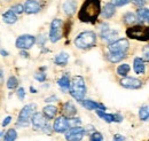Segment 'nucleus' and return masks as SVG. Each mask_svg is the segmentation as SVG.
<instances>
[{"label": "nucleus", "mask_w": 149, "mask_h": 141, "mask_svg": "<svg viewBox=\"0 0 149 141\" xmlns=\"http://www.w3.org/2000/svg\"><path fill=\"white\" fill-rule=\"evenodd\" d=\"M31 124H32L33 128H36V130H44L48 125L47 118L45 117V115L42 112H35L31 117Z\"/></svg>", "instance_id": "nucleus-11"}, {"label": "nucleus", "mask_w": 149, "mask_h": 141, "mask_svg": "<svg viewBox=\"0 0 149 141\" xmlns=\"http://www.w3.org/2000/svg\"><path fill=\"white\" fill-rule=\"evenodd\" d=\"M36 44V37L31 35H22L17 37L16 41H15V46L19 50H30L33 45Z\"/></svg>", "instance_id": "nucleus-8"}, {"label": "nucleus", "mask_w": 149, "mask_h": 141, "mask_svg": "<svg viewBox=\"0 0 149 141\" xmlns=\"http://www.w3.org/2000/svg\"><path fill=\"white\" fill-rule=\"evenodd\" d=\"M139 117L141 121H148L149 119V107L148 106H143L140 108L139 110Z\"/></svg>", "instance_id": "nucleus-30"}, {"label": "nucleus", "mask_w": 149, "mask_h": 141, "mask_svg": "<svg viewBox=\"0 0 149 141\" xmlns=\"http://www.w3.org/2000/svg\"><path fill=\"white\" fill-rule=\"evenodd\" d=\"M120 85L123 87L129 88V89H138L142 86V82L138 78H132V77H123L120 79Z\"/></svg>", "instance_id": "nucleus-13"}, {"label": "nucleus", "mask_w": 149, "mask_h": 141, "mask_svg": "<svg viewBox=\"0 0 149 141\" xmlns=\"http://www.w3.org/2000/svg\"><path fill=\"white\" fill-rule=\"evenodd\" d=\"M117 36H118V32L116 30H110L107 24L102 25V28H101V38H102V40L111 44L115 40H117Z\"/></svg>", "instance_id": "nucleus-12"}, {"label": "nucleus", "mask_w": 149, "mask_h": 141, "mask_svg": "<svg viewBox=\"0 0 149 141\" xmlns=\"http://www.w3.org/2000/svg\"><path fill=\"white\" fill-rule=\"evenodd\" d=\"M35 110H36V105H33V103L23 107L22 110L19 111V117H17V126H23V127L28 126L32 115L35 114Z\"/></svg>", "instance_id": "nucleus-5"}, {"label": "nucleus", "mask_w": 149, "mask_h": 141, "mask_svg": "<svg viewBox=\"0 0 149 141\" xmlns=\"http://www.w3.org/2000/svg\"><path fill=\"white\" fill-rule=\"evenodd\" d=\"M3 82V75H2V72L0 71V84Z\"/></svg>", "instance_id": "nucleus-46"}, {"label": "nucleus", "mask_w": 149, "mask_h": 141, "mask_svg": "<svg viewBox=\"0 0 149 141\" xmlns=\"http://www.w3.org/2000/svg\"><path fill=\"white\" fill-rule=\"evenodd\" d=\"M68 61H69V54L65 53V52H61L55 56L54 59V62H55L56 66L58 67H64L68 64Z\"/></svg>", "instance_id": "nucleus-20"}, {"label": "nucleus", "mask_w": 149, "mask_h": 141, "mask_svg": "<svg viewBox=\"0 0 149 141\" xmlns=\"http://www.w3.org/2000/svg\"><path fill=\"white\" fill-rule=\"evenodd\" d=\"M132 1L134 2V5H136V6H139V7L145 6V3H146V0H132Z\"/></svg>", "instance_id": "nucleus-42"}, {"label": "nucleus", "mask_w": 149, "mask_h": 141, "mask_svg": "<svg viewBox=\"0 0 149 141\" xmlns=\"http://www.w3.org/2000/svg\"><path fill=\"white\" fill-rule=\"evenodd\" d=\"M130 66L127 64V63H124V64H120V66H118V68H117V75H119V76H122V77H126L127 76V73L130 72Z\"/></svg>", "instance_id": "nucleus-29"}, {"label": "nucleus", "mask_w": 149, "mask_h": 141, "mask_svg": "<svg viewBox=\"0 0 149 141\" xmlns=\"http://www.w3.org/2000/svg\"><path fill=\"white\" fill-rule=\"evenodd\" d=\"M77 9V1L76 0H67L63 3V10L68 16H71Z\"/></svg>", "instance_id": "nucleus-19"}, {"label": "nucleus", "mask_w": 149, "mask_h": 141, "mask_svg": "<svg viewBox=\"0 0 149 141\" xmlns=\"http://www.w3.org/2000/svg\"><path fill=\"white\" fill-rule=\"evenodd\" d=\"M30 91H31V93H37V89L35 87H32V86L30 87Z\"/></svg>", "instance_id": "nucleus-47"}, {"label": "nucleus", "mask_w": 149, "mask_h": 141, "mask_svg": "<svg viewBox=\"0 0 149 141\" xmlns=\"http://www.w3.org/2000/svg\"><path fill=\"white\" fill-rule=\"evenodd\" d=\"M0 54H1L2 56H8V52H7V51H5V50H2V48L0 50Z\"/></svg>", "instance_id": "nucleus-44"}, {"label": "nucleus", "mask_w": 149, "mask_h": 141, "mask_svg": "<svg viewBox=\"0 0 149 141\" xmlns=\"http://www.w3.org/2000/svg\"><path fill=\"white\" fill-rule=\"evenodd\" d=\"M42 114L47 119H53L57 114V108L55 106H46L42 109Z\"/></svg>", "instance_id": "nucleus-23"}, {"label": "nucleus", "mask_w": 149, "mask_h": 141, "mask_svg": "<svg viewBox=\"0 0 149 141\" xmlns=\"http://www.w3.org/2000/svg\"><path fill=\"white\" fill-rule=\"evenodd\" d=\"M131 0H111V3L115 7H122L126 3H129Z\"/></svg>", "instance_id": "nucleus-35"}, {"label": "nucleus", "mask_w": 149, "mask_h": 141, "mask_svg": "<svg viewBox=\"0 0 149 141\" xmlns=\"http://www.w3.org/2000/svg\"><path fill=\"white\" fill-rule=\"evenodd\" d=\"M16 95H17V98H19V100H24V98H25V89L23 87H19L17 89V92H16Z\"/></svg>", "instance_id": "nucleus-37"}, {"label": "nucleus", "mask_w": 149, "mask_h": 141, "mask_svg": "<svg viewBox=\"0 0 149 141\" xmlns=\"http://www.w3.org/2000/svg\"><path fill=\"white\" fill-rule=\"evenodd\" d=\"M95 111H96V115H97L101 119H103L104 122H107V123H112V122H115L113 114H106L103 110H95Z\"/></svg>", "instance_id": "nucleus-25"}, {"label": "nucleus", "mask_w": 149, "mask_h": 141, "mask_svg": "<svg viewBox=\"0 0 149 141\" xmlns=\"http://www.w3.org/2000/svg\"><path fill=\"white\" fill-rule=\"evenodd\" d=\"M136 15H138V17H139L140 21L149 23V9L148 8H140V9H138Z\"/></svg>", "instance_id": "nucleus-26"}, {"label": "nucleus", "mask_w": 149, "mask_h": 141, "mask_svg": "<svg viewBox=\"0 0 149 141\" xmlns=\"http://www.w3.org/2000/svg\"><path fill=\"white\" fill-rule=\"evenodd\" d=\"M142 53H143V60L147 61V62H149V44L147 45V46L143 47Z\"/></svg>", "instance_id": "nucleus-38"}, {"label": "nucleus", "mask_w": 149, "mask_h": 141, "mask_svg": "<svg viewBox=\"0 0 149 141\" xmlns=\"http://www.w3.org/2000/svg\"><path fill=\"white\" fill-rule=\"evenodd\" d=\"M10 9H12L15 14H22V13L24 12V6L21 5V3H16V5H14Z\"/></svg>", "instance_id": "nucleus-33"}, {"label": "nucleus", "mask_w": 149, "mask_h": 141, "mask_svg": "<svg viewBox=\"0 0 149 141\" xmlns=\"http://www.w3.org/2000/svg\"><path fill=\"white\" fill-rule=\"evenodd\" d=\"M123 18H124V23L125 24H129V25H132V24L135 25V23L139 21L138 15H134L133 13H126Z\"/></svg>", "instance_id": "nucleus-27"}, {"label": "nucleus", "mask_w": 149, "mask_h": 141, "mask_svg": "<svg viewBox=\"0 0 149 141\" xmlns=\"http://www.w3.org/2000/svg\"><path fill=\"white\" fill-rule=\"evenodd\" d=\"M10 122H12V117H10V116H7V117L3 119V122H2L1 125H2V127H6V126L10 123Z\"/></svg>", "instance_id": "nucleus-40"}, {"label": "nucleus", "mask_w": 149, "mask_h": 141, "mask_svg": "<svg viewBox=\"0 0 149 141\" xmlns=\"http://www.w3.org/2000/svg\"><path fill=\"white\" fill-rule=\"evenodd\" d=\"M116 13V7L112 5L111 2L110 3H107L103 9L101 10V15L103 16V18H111Z\"/></svg>", "instance_id": "nucleus-21"}, {"label": "nucleus", "mask_w": 149, "mask_h": 141, "mask_svg": "<svg viewBox=\"0 0 149 141\" xmlns=\"http://www.w3.org/2000/svg\"><path fill=\"white\" fill-rule=\"evenodd\" d=\"M126 54L127 53H108L107 59L111 63H117V62H120L122 60H124L126 57Z\"/></svg>", "instance_id": "nucleus-24"}, {"label": "nucleus", "mask_w": 149, "mask_h": 141, "mask_svg": "<svg viewBox=\"0 0 149 141\" xmlns=\"http://www.w3.org/2000/svg\"><path fill=\"white\" fill-rule=\"evenodd\" d=\"M71 96L74 100H77L78 102H81L83 100H85V95L87 92L86 88V84L85 80L81 76H74L71 79V85H70V89H69Z\"/></svg>", "instance_id": "nucleus-2"}, {"label": "nucleus", "mask_w": 149, "mask_h": 141, "mask_svg": "<svg viewBox=\"0 0 149 141\" xmlns=\"http://www.w3.org/2000/svg\"><path fill=\"white\" fill-rule=\"evenodd\" d=\"M21 56H23V57H28L29 54L26 53V52H24V50H22V51H21Z\"/></svg>", "instance_id": "nucleus-45"}, {"label": "nucleus", "mask_w": 149, "mask_h": 141, "mask_svg": "<svg viewBox=\"0 0 149 141\" xmlns=\"http://www.w3.org/2000/svg\"><path fill=\"white\" fill-rule=\"evenodd\" d=\"M100 14V0H85L79 9L78 18L84 23H95Z\"/></svg>", "instance_id": "nucleus-1"}, {"label": "nucleus", "mask_w": 149, "mask_h": 141, "mask_svg": "<svg viewBox=\"0 0 149 141\" xmlns=\"http://www.w3.org/2000/svg\"><path fill=\"white\" fill-rule=\"evenodd\" d=\"M41 10V3L39 0H26L24 3V12L26 14H37Z\"/></svg>", "instance_id": "nucleus-14"}, {"label": "nucleus", "mask_w": 149, "mask_h": 141, "mask_svg": "<svg viewBox=\"0 0 149 141\" xmlns=\"http://www.w3.org/2000/svg\"><path fill=\"white\" fill-rule=\"evenodd\" d=\"M133 69L136 75H143L146 71L145 60H142L141 57H135L133 60Z\"/></svg>", "instance_id": "nucleus-17"}, {"label": "nucleus", "mask_w": 149, "mask_h": 141, "mask_svg": "<svg viewBox=\"0 0 149 141\" xmlns=\"http://www.w3.org/2000/svg\"><path fill=\"white\" fill-rule=\"evenodd\" d=\"M62 111H63V114H64V116L65 117H74V115L77 114V109H76V107L72 102H70V101H68V102H65L63 107H62Z\"/></svg>", "instance_id": "nucleus-18"}, {"label": "nucleus", "mask_w": 149, "mask_h": 141, "mask_svg": "<svg viewBox=\"0 0 149 141\" xmlns=\"http://www.w3.org/2000/svg\"><path fill=\"white\" fill-rule=\"evenodd\" d=\"M35 79L40 82V83H44L46 80V73L45 72H38L35 75Z\"/></svg>", "instance_id": "nucleus-36"}, {"label": "nucleus", "mask_w": 149, "mask_h": 141, "mask_svg": "<svg viewBox=\"0 0 149 141\" xmlns=\"http://www.w3.org/2000/svg\"><path fill=\"white\" fill-rule=\"evenodd\" d=\"M113 118H115V122L116 123H120L123 121V116L119 115V114H113Z\"/></svg>", "instance_id": "nucleus-41"}, {"label": "nucleus", "mask_w": 149, "mask_h": 141, "mask_svg": "<svg viewBox=\"0 0 149 141\" xmlns=\"http://www.w3.org/2000/svg\"><path fill=\"white\" fill-rule=\"evenodd\" d=\"M57 85H58V87L62 89V92H64V93L69 92L70 85H71V80L69 78V75L64 73L63 76H61V78L57 80Z\"/></svg>", "instance_id": "nucleus-16"}, {"label": "nucleus", "mask_w": 149, "mask_h": 141, "mask_svg": "<svg viewBox=\"0 0 149 141\" xmlns=\"http://www.w3.org/2000/svg\"><path fill=\"white\" fill-rule=\"evenodd\" d=\"M80 124H81L80 118H77V117H70V118H69V125H70V127L80 126Z\"/></svg>", "instance_id": "nucleus-34"}, {"label": "nucleus", "mask_w": 149, "mask_h": 141, "mask_svg": "<svg viewBox=\"0 0 149 141\" xmlns=\"http://www.w3.org/2000/svg\"><path fill=\"white\" fill-rule=\"evenodd\" d=\"M85 128L80 126H74L70 127L65 132V140L67 141H81L85 135Z\"/></svg>", "instance_id": "nucleus-9"}, {"label": "nucleus", "mask_w": 149, "mask_h": 141, "mask_svg": "<svg viewBox=\"0 0 149 141\" xmlns=\"http://www.w3.org/2000/svg\"><path fill=\"white\" fill-rule=\"evenodd\" d=\"M17 139V132H16V130L15 128H9L6 133H5V135H3V141H15Z\"/></svg>", "instance_id": "nucleus-28"}, {"label": "nucleus", "mask_w": 149, "mask_h": 141, "mask_svg": "<svg viewBox=\"0 0 149 141\" xmlns=\"http://www.w3.org/2000/svg\"><path fill=\"white\" fill-rule=\"evenodd\" d=\"M3 135H5V134H3V132H1V131H0V141H1V139H3Z\"/></svg>", "instance_id": "nucleus-48"}, {"label": "nucleus", "mask_w": 149, "mask_h": 141, "mask_svg": "<svg viewBox=\"0 0 149 141\" xmlns=\"http://www.w3.org/2000/svg\"><path fill=\"white\" fill-rule=\"evenodd\" d=\"M112 141H125V137L122 134H115Z\"/></svg>", "instance_id": "nucleus-39"}, {"label": "nucleus", "mask_w": 149, "mask_h": 141, "mask_svg": "<svg viewBox=\"0 0 149 141\" xmlns=\"http://www.w3.org/2000/svg\"><path fill=\"white\" fill-rule=\"evenodd\" d=\"M129 48H130V43L125 38L117 39L113 43L109 44L108 46L109 53H127Z\"/></svg>", "instance_id": "nucleus-7"}, {"label": "nucleus", "mask_w": 149, "mask_h": 141, "mask_svg": "<svg viewBox=\"0 0 149 141\" xmlns=\"http://www.w3.org/2000/svg\"><path fill=\"white\" fill-rule=\"evenodd\" d=\"M54 101H57V98H56V95H52V96H49V98H47L46 100H45V102H54Z\"/></svg>", "instance_id": "nucleus-43"}, {"label": "nucleus", "mask_w": 149, "mask_h": 141, "mask_svg": "<svg viewBox=\"0 0 149 141\" xmlns=\"http://www.w3.org/2000/svg\"><path fill=\"white\" fill-rule=\"evenodd\" d=\"M126 36L131 39H135L139 41H148L149 40V27L135 24L126 30Z\"/></svg>", "instance_id": "nucleus-4"}, {"label": "nucleus", "mask_w": 149, "mask_h": 141, "mask_svg": "<svg viewBox=\"0 0 149 141\" xmlns=\"http://www.w3.org/2000/svg\"><path fill=\"white\" fill-rule=\"evenodd\" d=\"M19 86V80L15 76H10L7 80V87L9 89H15V88Z\"/></svg>", "instance_id": "nucleus-31"}, {"label": "nucleus", "mask_w": 149, "mask_h": 141, "mask_svg": "<svg viewBox=\"0 0 149 141\" xmlns=\"http://www.w3.org/2000/svg\"><path fill=\"white\" fill-rule=\"evenodd\" d=\"M90 141H103V135L100 132L94 131L92 134H90Z\"/></svg>", "instance_id": "nucleus-32"}, {"label": "nucleus", "mask_w": 149, "mask_h": 141, "mask_svg": "<svg viewBox=\"0 0 149 141\" xmlns=\"http://www.w3.org/2000/svg\"><path fill=\"white\" fill-rule=\"evenodd\" d=\"M63 21L60 18H54L49 28V40L52 43L58 41L63 37Z\"/></svg>", "instance_id": "nucleus-6"}, {"label": "nucleus", "mask_w": 149, "mask_h": 141, "mask_svg": "<svg viewBox=\"0 0 149 141\" xmlns=\"http://www.w3.org/2000/svg\"><path fill=\"white\" fill-rule=\"evenodd\" d=\"M69 128H70L69 118H67L65 116H58L55 121H54L53 131L56 132V133H65Z\"/></svg>", "instance_id": "nucleus-10"}, {"label": "nucleus", "mask_w": 149, "mask_h": 141, "mask_svg": "<svg viewBox=\"0 0 149 141\" xmlns=\"http://www.w3.org/2000/svg\"><path fill=\"white\" fill-rule=\"evenodd\" d=\"M2 20H3V22L7 23V24H14V23H16V21H17V16H16V14L10 9V10H7L6 13L2 14Z\"/></svg>", "instance_id": "nucleus-22"}, {"label": "nucleus", "mask_w": 149, "mask_h": 141, "mask_svg": "<svg viewBox=\"0 0 149 141\" xmlns=\"http://www.w3.org/2000/svg\"><path fill=\"white\" fill-rule=\"evenodd\" d=\"M81 105L84 106V108H86L87 110H103V111L107 110V108H106L104 105L95 102L93 100H83Z\"/></svg>", "instance_id": "nucleus-15"}, {"label": "nucleus", "mask_w": 149, "mask_h": 141, "mask_svg": "<svg viewBox=\"0 0 149 141\" xmlns=\"http://www.w3.org/2000/svg\"><path fill=\"white\" fill-rule=\"evenodd\" d=\"M96 44V35L93 31H84L76 37L74 45L80 50H88L95 46Z\"/></svg>", "instance_id": "nucleus-3"}]
</instances>
